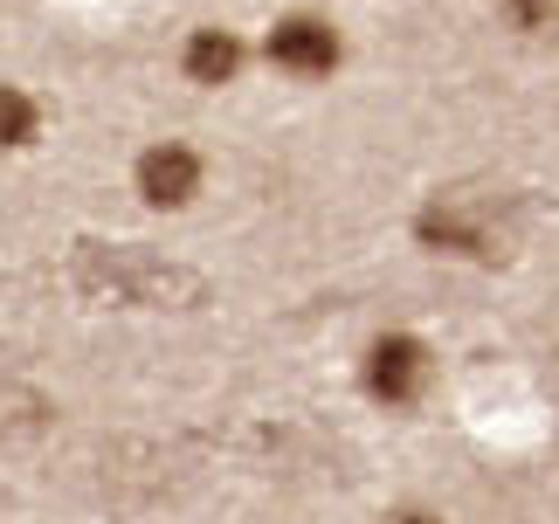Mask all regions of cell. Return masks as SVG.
Here are the masks:
<instances>
[{
    "instance_id": "3",
    "label": "cell",
    "mask_w": 559,
    "mask_h": 524,
    "mask_svg": "<svg viewBox=\"0 0 559 524\" xmlns=\"http://www.w3.org/2000/svg\"><path fill=\"white\" fill-rule=\"evenodd\" d=\"M132 193H139L145 207H159V214L193 207V201L207 193V159H201V145H187V139L145 145L139 166H132Z\"/></svg>"
},
{
    "instance_id": "4",
    "label": "cell",
    "mask_w": 559,
    "mask_h": 524,
    "mask_svg": "<svg viewBox=\"0 0 559 524\" xmlns=\"http://www.w3.org/2000/svg\"><path fill=\"white\" fill-rule=\"evenodd\" d=\"M415 242L428 255H456V262H490L498 255V235H490L484 214H469L463 201H442V193L415 214Z\"/></svg>"
},
{
    "instance_id": "6",
    "label": "cell",
    "mask_w": 559,
    "mask_h": 524,
    "mask_svg": "<svg viewBox=\"0 0 559 524\" xmlns=\"http://www.w3.org/2000/svg\"><path fill=\"white\" fill-rule=\"evenodd\" d=\"M41 139V104L21 83H0V152H21Z\"/></svg>"
},
{
    "instance_id": "2",
    "label": "cell",
    "mask_w": 559,
    "mask_h": 524,
    "mask_svg": "<svg viewBox=\"0 0 559 524\" xmlns=\"http://www.w3.org/2000/svg\"><path fill=\"white\" fill-rule=\"evenodd\" d=\"M428 380H436V359H428V345L415 332H380L367 353H359V386H367V401L401 414V407H421Z\"/></svg>"
},
{
    "instance_id": "5",
    "label": "cell",
    "mask_w": 559,
    "mask_h": 524,
    "mask_svg": "<svg viewBox=\"0 0 559 524\" xmlns=\"http://www.w3.org/2000/svg\"><path fill=\"white\" fill-rule=\"evenodd\" d=\"M242 70H249V41L235 28H222V21H201V28L180 41V76L193 91H228Z\"/></svg>"
},
{
    "instance_id": "7",
    "label": "cell",
    "mask_w": 559,
    "mask_h": 524,
    "mask_svg": "<svg viewBox=\"0 0 559 524\" xmlns=\"http://www.w3.org/2000/svg\"><path fill=\"white\" fill-rule=\"evenodd\" d=\"M498 21L511 35H552L559 28V0H498Z\"/></svg>"
},
{
    "instance_id": "1",
    "label": "cell",
    "mask_w": 559,
    "mask_h": 524,
    "mask_svg": "<svg viewBox=\"0 0 559 524\" xmlns=\"http://www.w3.org/2000/svg\"><path fill=\"white\" fill-rule=\"evenodd\" d=\"M263 62H270L276 76H290V83H325V76H338V62H346V35H338L332 14L290 8V14L270 21Z\"/></svg>"
},
{
    "instance_id": "8",
    "label": "cell",
    "mask_w": 559,
    "mask_h": 524,
    "mask_svg": "<svg viewBox=\"0 0 559 524\" xmlns=\"http://www.w3.org/2000/svg\"><path fill=\"white\" fill-rule=\"evenodd\" d=\"M386 524H442V511H428V504H407V511H394Z\"/></svg>"
}]
</instances>
